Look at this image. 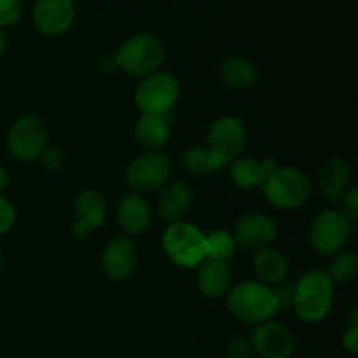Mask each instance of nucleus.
Instances as JSON below:
<instances>
[{"label": "nucleus", "instance_id": "15", "mask_svg": "<svg viewBox=\"0 0 358 358\" xmlns=\"http://www.w3.org/2000/svg\"><path fill=\"white\" fill-rule=\"evenodd\" d=\"M76 220L72 224V234L76 238H86L91 231L101 227L107 213V203L103 194L96 189H84L73 201Z\"/></svg>", "mask_w": 358, "mask_h": 358}, {"label": "nucleus", "instance_id": "33", "mask_svg": "<svg viewBox=\"0 0 358 358\" xmlns=\"http://www.w3.org/2000/svg\"><path fill=\"white\" fill-rule=\"evenodd\" d=\"M343 346H345L346 352H350L352 355H357L358 353V327H350L348 331L345 332L341 339Z\"/></svg>", "mask_w": 358, "mask_h": 358}, {"label": "nucleus", "instance_id": "31", "mask_svg": "<svg viewBox=\"0 0 358 358\" xmlns=\"http://www.w3.org/2000/svg\"><path fill=\"white\" fill-rule=\"evenodd\" d=\"M273 292H275L276 301H278V310L280 311L292 308L294 283H285V282L278 283V285H276V289H273Z\"/></svg>", "mask_w": 358, "mask_h": 358}, {"label": "nucleus", "instance_id": "16", "mask_svg": "<svg viewBox=\"0 0 358 358\" xmlns=\"http://www.w3.org/2000/svg\"><path fill=\"white\" fill-rule=\"evenodd\" d=\"M350 178H352V170H350L348 161L341 156L327 157L318 171V184H320L322 192L325 198L332 201L345 198Z\"/></svg>", "mask_w": 358, "mask_h": 358}, {"label": "nucleus", "instance_id": "25", "mask_svg": "<svg viewBox=\"0 0 358 358\" xmlns=\"http://www.w3.org/2000/svg\"><path fill=\"white\" fill-rule=\"evenodd\" d=\"M327 275L331 282L338 283V285L352 283L358 275V257L355 254H348V252L336 255Z\"/></svg>", "mask_w": 358, "mask_h": 358}, {"label": "nucleus", "instance_id": "5", "mask_svg": "<svg viewBox=\"0 0 358 358\" xmlns=\"http://www.w3.org/2000/svg\"><path fill=\"white\" fill-rule=\"evenodd\" d=\"M245 145H247V129L241 124L240 119L231 117V115L217 119L210 126L208 145H206L212 171L220 170L238 159Z\"/></svg>", "mask_w": 358, "mask_h": 358}, {"label": "nucleus", "instance_id": "13", "mask_svg": "<svg viewBox=\"0 0 358 358\" xmlns=\"http://www.w3.org/2000/svg\"><path fill=\"white\" fill-rule=\"evenodd\" d=\"M250 345L262 358H290L296 350L292 332L276 322L259 324L252 332Z\"/></svg>", "mask_w": 358, "mask_h": 358}, {"label": "nucleus", "instance_id": "6", "mask_svg": "<svg viewBox=\"0 0 358 358\" xmlns=\"http://www.w3.org/2000/svg\"><path fill=\"white\" fill-rule=\"evenodd\" d=\"M163 248L170 261L180 268H198L206 259L205 234L189 222H173L163 234Z\"/></svg>", "mask_w": 358, "mask_h": 358}, {"label": "nucleus", "instance_id": "35", "mask_svg": "<svg viewBox=\"0 0 358 358\" xmlns=\"http://www.w3.org/2000/svg\"><path fill=\"white\" fill-rule=\"evenodd\" d=\"M9 182H10L9 171H7L6 168H3L2 164H0V192L6 191L7 185H9Z\"/></svg>", "mask_w": 358, "mask_h": 358}, {"label": "nucleus", "instance_id": "17", "mask_svg": "<svg viewBox=\"0 0 358 358\" xmlns=\"http://www.w3.org/2000/svg\"><path fill=\"white\" fill-rule=\"evenodd\" d=\"M194 199V191L185 180H173L168 184L157 199L159 215L168 222H180L182 217L189 212Z\"/></svg>", "mask_w": 358, "mask_h": 358}, {"label": "nucleus", "instance_id": "36", "mask_svg": "<svg viewBox=\"0 0 358 358\" xmlns=\"http://www.w3.org/2000/svg\"><path fill=\"white\" fill-rule=\"evenodd\" d=\"M6 48H7L6 31H3V28H0V56L3 55V51H6Z\"/></svg>", "mask_w": 358, "mask_h": 358}, {"label": "nucleus", "instance_id": "12", "mask_svg": "<svg viewBox=\"0 0 358 358\" xmlns=\"http://www.w3.org/2000/svg\"><path fill=\"white\" fill-rule=\"evenodd\" d=\"M278 234L275 220L264 213H247L240 217L234 226V243L248 252H259L268 248Z\"/></svg>", "mask_w": 358, "mask_h": 358}, {"label": "nucleus", "instance_id": "27", "mask_svg": "<svg viewBox=\"0 0 358 358\" xmlns=\"http://www.w3.org/2000/svg\"><path fill=\"white\" fill-rule=\"evenodd\" d=\"M23 0H0V28L13 27L21 20Z\"/></svg>", "mask_w": 358, "mask_h": 358}, {"label": "nucleus", "instance_id": "23", "mask_svg": "<svg viewBox=\"0 0 358 358\" xmlns=\"http://www.w3.org/2000/svg\"><path fill=\"white\" fill-rule=\"evenodd\" d=\"M229 177L236 187L254 189L264 184L266 173L262 170L261 161L254 159V157H238L231 163Z\"/></svg>", "mask_w": 358, "mask_h": 358}, {"label": "nucleus", "instance_id": "22", "mask_svg": "<svg viewBox=\"0 0 358 358\" xmlns=\"http://www.w3.org/2000/svg\"><path fill=\"white\" fill-rule=\"evenodd\" d=\"M220 76H222L224 84L227 87L243 91L255 86L259 79V70L254 65V62H250L245 56H231L222 63Z\"/></svg>", "mask_w": 358, "mask_h": 358}, {"label": "nucleus", "instance_id": "37", "mask_svg": "<svg viewBox=\"0 0 358 358\" xmlns=\"http://www.w3.org/2000/svg\"><path fill=\"white\" fill-rule=\"evenodd\" d=\"M2 266H3V255H2V250H0V271H2Z\"/></svg>", "mask_w": 358, "mask_h": 358}, {"label": "nucleus", "instance_id": "14", "mask_svg": "<svg viewBox=\"0 0 358 358\" xmlns=\"http://www.w3.org/2000/svg\"><path fill=\"white\" fill-rule=\"evenodd\" d=\"M101 271L112 282H124L136 268V248L128 236H115L101 252Z\"/></svg>", "mask_w": 358, "mask_h": 358}, {"label": "nucleus", "instance_id": "2", "mask_svg": "<svg viewBox=\"0 0 358 358\" xmlns=\"http://www.w3.org/2000/svg\"><path fill=\"white\" fill-rule=\"evenodd\" d=\"M334 301V283L322 269H310L294 285L292 308L301 320L308 324L322 322L331 311Z\"/></svg>", "mask_w": 358, "mask_h": 358}, {"label": "nucleus", "instance_id": "32", "mask_svg": "<svg viewBox=\"0 0 358 358\" xmlns=\"http://www.w3.org/2000/svg\"><path fill=\"white\" fill-rule=\"evenodd\" d=\"M343 201H345V215L348 217L352 222H355L357 217H358V187H352L350 191H346L345 198H343Z\"/></svg>", "mask_w": 358, "mask_h": 358}, {"label": "nucleus", "instance_id": "30", "mask_svg": "<svg viewBox=\"0 0 358 358\" xmlns=\"http://www.w3.org/2000/svg\"><path fill=\"white\" fill-rule=\"evenodd\" d=\"M226 353L227 358H250L254 350H252L250 341H247L245 338H236L227 343Z\"/></svg>", "mask_w": 358, "mask_h": 358}, {"label": "nucleus", "instance_id": "34", "mask_svg": "<svg viewBox=\"0 0 358 358\" xmlns=\"http://www.w3.org/2000/svg\"><path fill=\"white\" fill-rule=\"evenodd\" d=\"M100 70L103 73H112L114 72L115 69H117V63H115V58H114V55H110V56H103V58H101V62H100Z\"/></svg>", "mask_w": 358, "mask_h": 358}, {"label": "nucleus", "instance_id": "10", "mask_svg": "<svg viewBox=\"0 0 358 358\" xmlns=\"http://www.w3.org/2000/svg\"><path fill=\"white\" fill-rule=\"evenodd\" d=\"M171 173V163L164 154L145 152L135 157L126 171L128 185L136 194H149L159 191Z\"/></svg>", "mask_w": 358, "mask_h": 358}, {"label": "nucleus", "instance_id": "9", "mask_svg": "<svg viewBox=\"0 0 358 358\" xmlns=\"http://www.w3.org/2000/svg\"><path fill=\"white\" fill-rule=\"evenodd\" d=\"M48 145V128L44 121L35 115H23L17 119L7 135V147L14 159L30 163L41 157Z\"/></svg>", "mask_w": 358, "mask_h": 358}, {"label": "nucleus", "instance_id": "24", "mask_svg": "<svg viewBox=\"0 0 358 358\" xmlns=\"http://www.w3.org/2000/svg\"><path fill=\"white\" fill-rule=\"evenodd\" d=\"M236 252L233 234L224 229H215L205 236V254L206 259L227 262Z\"/></svg>", "mask_w": 358, "mask_h": 358}, {"label": "nucleus", "instance_id": "1", "mask_svg": "<svg viewBox=\"0 0 358 358\" xmlns=\"http://www.w3.org/2000/svg\"><path fill=\"white\" fill-rule=\"evenodd\" d=\"M226 306L243 324H262L278 313V301L271 287L261 282H240L226 294Z\"/></svg>", "mask_w": 358, "mask_h": 358}, {"label": "nucleus", "instance_id": "20", "mask_svg": "<svg viewBox=\"0 0 358 358\" xmlns=\"http://www.w3.org/2000/svg\"><path fill=\"white\" fill-rule=\"evenodd\" d=\"M136 142L149 152H157L170 140L168 114H142L135 126Z\"/></svg>", "mask_w": 358, "mask_h": 358}, {"label": "nucleus", "instance_id": "21", "mask_svg": "<svg viewBox=\"0 0 358 358\" xmlns=\"http://www.w3.org/2000/svg\"><path fill=\"white\" fill-rule=\"evenodd\" d=\"M254 269L261 283L268 287L278 285V283L285 282L287 275H289V261L282 252L268 247L255 252Z\"/></svg>", "mask_w": 358, "mask_h": 358}, {"label": "nucleus", "instance_id": "28", "mask_svg": "<svg viewBox=\"0 0 358 358\" xmlns=\"http://www.w3.org/2000/svg\"><path fill=\"white\" fill-rule=\"evenodd\" d=\"M41 163L45 171H59L65 166V156H63L62 150L56 149V147H51V149L45 147L44 152L41 154Z\"/></svg>", "mask_w": 358, "mask_h": 358}, {"label": "nucleus", "instance_id": "19", "mask_svg": "<svg viewBox=\"0 0 358 358\" xmlns=\"http://www.w3.org/2000/svg\"><path fill=\"white\" fill-rule=\"evenodd\" d=\"M198 289L210 299L226 296L231 289V269L227 262L205 259L198 266Z\"/></svg>", "mask_w": 358, "mask_h": 358}, {"label": "nucleus", "instance_id": "11", "mask_svg": "<svg viewBox=\"0 0 358 358\" xmlns=\"http://www.w3.org/2000/svg\"><path fill=\"white\" fill-rule=\"evenodd\" d=\"M34 24L45 37L63 35L76 20V2L73 0H35Z\"/></svg>", "mask_w": 358, "mask_h": 358}, {"label": "nucleus", "instance_id": "29", "mask_svg": "<svg viewBox=\"0 0 358 358\" xmlns=\"http://www.w3.org/2000/svg\"><path fill=\"white\" fill-rule=\"evenodd\" d=\"M14 220H16L14 205L7 198L0 196V236L14 226Z\"/></svg>", "mask_w": 358, "mask_h": 358}, {"label": "nucleus", "instance_id": "4", "mask_svg": "<svg viewBox=\"0 0 358 358\" xmlns=\"http://www.w3.org/2000/svg\"><path fill=\"white\" fill-rule=\"evenodd\" d=\"M261 187L269 205L280 210H296L308 201L313 185L299 168L278 166L264 178Z\"/></svg>", "mask_w": 358, "mask_h": 358}, {"label": "nucleus", "instance_id": "26", "mask_svg": "<svg viewBox=\"0 0 358 358\" xmlns=\"http://www.w3.org/2000/svg\"><path fill=\"white\" fill-rule=\"evenodd\" d=\"M182 166H184V170L191 175L210 173V171H212V164H210V154L208 150H206V147H189V149L182 154Z\"/></svg>", "mask_w": 358, "mask_h": 358}, {"label": "nucleus", "instance_id": "18", "mask_svg": "<svg viewBox=\"0 0 358 358\" xmlns=\"http://www.w3.org/2000/svg\"><path fill=\"white\" fill-rule=\"evenodd\" d=\"M117 220L119 226L128 234L143 233L152 220L149 203L142 198V194L128 192L122 196L117 205Z\"/></svg>", "mask_w": 358, "mask_h": 358}, {"label": "nucleus", "instance_id": "7", "mask_svg": "<svg viewBox=\"0 0 358 358\" xmlns=\"http://www.w3.org/2000/svg\"><path fill=\"white\" fill-rule=\"evenodd\" d=\"M180 84L168 72L145 76L136 86L135 101L142 114H168L178 100Z\"/></svg>", "mask_w": 358, "mask_h": 358}, {"label": "nucleus", "instance_id": "3", "mask_svg": "<svg viewBox=\"0 0 358 358\" xmlns=\"http://www.w3.org/2000/svg\"><path fill=\"white\" fill-rule=\"evenodd\" d=\"M117 69L135 77H145L157 72L166 58L163 38L154 34H136L121 44L114 55Z\"/></svg>", "mask_w": 358, "mask_h": 358}, {"label": "nucleus", "instance_id": "8", "mask_svg": "<svg viewBox=\"0 0 358 358\" xmlns=\"http://www.w3.org/2000/svg\"><path fill=\"white\" fill-rule=\"evenodd\" d=\"M353 222L343 212L327 210L317 215L310 227V243L322 255H336L345 248Z\"/></svg>", "mask_w": 358, "mask_h": 358}]
</instances>
